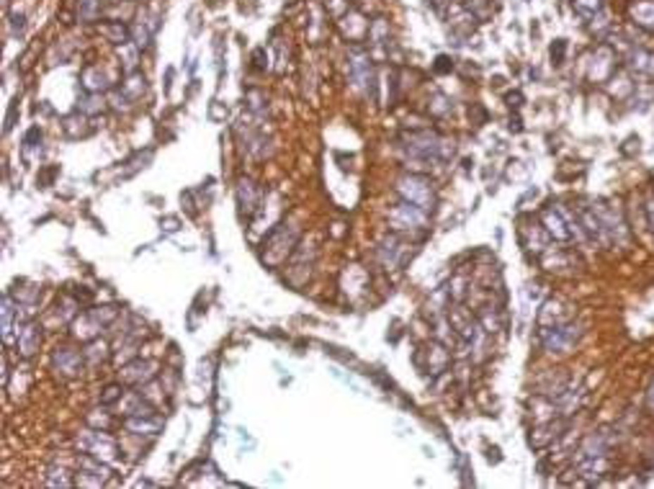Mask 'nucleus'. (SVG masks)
I'll return each instance as SVG.
<instances>
[{
	"label": "nucleus",
	"instance_id": "obj_1",
	"mask_svg": "<svg viewBox=\"0 0 654 489\" xmlns=\"http://www.w3.org/2000/svg\"><path fill=\"white\" fill-rule=\"evenodd\" d=\"M402 147H405L407 158L413 163H422V165H441L453 158V142L438 136L436 132H413V134L402 136Z\"/></svg>",
	"mask_w": 654,
	"mask_h": 489
},
{
	"label": "nucleus",
	"instance_id": "obj_2",
	"mask_svg": "<svg viewBox=\"0 0 654 489\" xmlns=\"http://www.w3.org/2000/svg\"><path fill=\"white\" fill-rule=\"evenodd\" d=\"M397 193L402 196V201H410L415 203V206H420L422 211H433L436 209V189H433V183L425 178V175H402L397 181Z\"/></svg>",
	"mask_w": 654,
	"mask_h": 489
},
{
	"label": "nucleus",
	"instance_id": "obj_3",
	"mask_svg": "<svg viewBox=\"0 0 654 489\" xmlns=\"http://www.w3.org/2000/svg\"><path fill=\"white\" fill-rule=\"evenodd\" d=\"M413 245L402 237V234H389V237H384L382 242H379V248H376V258H379V263L386 268V271H397V268H402V265L413 258Z\"/></svg>",
	"mask_w": 654,
	"mask_h": 489
},
{
	"label": "nucleus",
	"instance_id": "obj_4",
	"mask_svg": "<svg viewBox=\"0 0 654 489\" xmlns=\"http://www.w3.org/2000/svg\"><path fill=\"white\" fill-rule=\"evenodd\" d=\"M539 335H541L543 350H549V353H567V350L579 340L582 330H579V324H574V322H564V324H557V327L539 330Z\"/></svg>",
	"mask_w": 654,
	"mask_h": 489
},
{
	"label": "nucleus",
	"instance_id": "obj_5",
	"mask_svg": "<svg viewBox=\"0 0 654 489\" xmlns=\"http://www.w3.org/2000/svg\"><path fill=\"white\" fill-rule=\"evenodd\" d=\"M77 448L83 453H91V456H96V459L101 461H113L116 459V440H113L111 436H106V430H85V433H80L77 436Z\"/></svg>",
	"mask_w": 654,
	"mask_h": 489
},
{
	"label": "nucleus",
	"instance_id": "obj_6",
	"mask_svg": "<svg viewBox=\"0 0 654 489\" xmlns=\"http://www.w3.org/2000/svg\"><path fill=\"white\" fill-rule=\"evenodd\" d=\"M389 224L394 232H410V229H422L428 224V211H422L420 206H415L410 201H399L394 209L389 211Z\"/></svg>",
	"mask_w": 654,
	"mask_h": 489
},
{
	"label": "nucleus",
	"instance_id": "obj_7",
	"mask_svg": "<svg viewBox=\"0 0 654 489\" xmlns=\"http://www.w3.org/2000/svg\"><path fill=\"white\" fill-rule=\"evenodd\" d=\"M351 77L358 91H363L371 101H376V75H374V65H371L369 54L356 49L351 54Z\"/></svg>",
	"mask_w": 654,
	"mask_h": 489
},
{
	"label": "nucleus",
	"instance_id": "obj_8",
	"mask_svg": "<svg viewBox=\"0 0 654 489\" xmlns=\"http://www.w3.org/2000/svg\"><path fill=\"white\" fill-rule=\"evenodd\" d=\"M572 319H574V307H572L570 301L549 299L543 301V307L539 309L536 324H539V330H546V327H557V324L572 322Z\"/></svg>",
	"mask_w": 654,
	"mask_h": 489
},
{
	"label": "nucleus",
	"instance_id": "obj_9",
	"mask_svg": "<svg viewBox=\"0 0 654 489\" xmlns=\"http://www.w3.org/2000/svg\"><path fill=\"white\" fill-rule=\"evenodd\" d=\"M593 209H595V214H598V219L603 222V229L608 234V240H616L624 245L629 232H626V222H624V217L618 214V209H613L610 203H595Z\"/></svg>",
	"mask_w": 654,
	"mask_h": 489
},
{
	"label": "nucleus",
	"instance_id": "obj_10",
	"mask_svg": "<svg viewBox=\"0 0 654 489\" xmlns=\"http://www.w3.org/2000/svg\"><path fill=\"white\" fill-rule=\"evenodd\" d=\"M260 201H263V191H260V186L253 183L250 178H242V181L237 183V203H240L242 217L248 219V222H253L256 214L260 211Z\"/></svg>",
	"mask_w": 654,
	"mask_h": 489
},
{
	"label": "nucleus",
	"instance_id": "obj_11",
	"mask_svg": "<svg viewBox=\"0 0 654 489\" xmlns=\"http://www.w3.org/2000/svg\"><path fill=\"white\" fill-rule=\"evenodd\" d=\"M541 227L546 229L549 237H554V240H559V242H570L572 237H574V232H572V219H567L562 211L554 209V206H546V209L541 211Z\"/></svg>",
	"mask_w": 654,
	"mask_h": 489
},
{
	"label": "nucleus",
	"instance_id": "obj_12",
	"mask_svg": "<svg viewBox=\"0 0 654 489\" xmlns=\"http://www.w3.org/2000/svg\"><path fill=\"white\" fill-rule=\"evenodd\" d=\"M616 72V52L608 44H600L595 49L593 62H590V80L593 83H605Z\"/></svg>",
	"mask_w": 654,
	"mask_h": 489
},
{
	"label": "nucleus",
	"instance_id": "obj_13",
	"mask_svg": "<svg viewBox=\"0 0 654 489\" xmlns=\"http://www.w3.org/2000/svg\"><path fill=\"white\" fill-rule=\"evenodd\" d=\"M83 358L85 355H80L77 350H73V348H57L52 355V366L57 374H62V376L75 379L83 374V366H85Z\"/></svg>",
	"mask_w": 654,
	"mask_h": 489
},
{
	"label": "nucleus",
	"instance_id": "obj_14",
	"mask_svg": "<svg viewBox=\"0 0 654 489\" xmlns=\"http://www.w3.org/2000/svg\"><path fill=\"white\" fill-rule=\"evenodd\" d=\"M158 366L152 361H142V358H137V361L127 363L124 369H121V379H124V384H132V386H139L142 389L144 384H150L152 379H155V374H158Z\"/></svg>",
	"mask_w": 654,
	"mask_h": 489
},
{
	"label": "nucleus",
	"instance_id": "obj_15",
	"mask_svg": "<svg viewBox=\"0 0 654 489\" xmlns=\"http://www.w3.org/2000/svg\"><path fill=\"white\" fill-rule=\"evenodd\" d=\"M39 345H42V327H39L37 322H23L21 330L15 332V348H18V353L23 355V358H31V355L37 353Z\"/></svg>",
	"mask_w": 654,
	"mask_h": 489
},
{
	"label": "nucleus",
	"instance_id": "obj_16",
	"mask_svg": "<svg viewBox=\"0 0 654 489\" xmlns=\"http://www.w3.org/2000/svg\"><path fill=\"white\" fill-rule=\"evenodd\" d=\"M124 428H127L129 433H137V436H158L160 430H163V420L155 417V412L137 414V417H127V420H124Z\"/></svg>",
	"mask_w": 654,
	"mask_h": 489
},
{
	"label": "nucleus",
	"instance_id": "obj_17",
	"mask_svg": "<svg viewBox=\"0 0 654 489\" xmlns=\"http://www.w3.org/2000/svg\"><path fill=\"white\" fill-rule=\"evenodd\" d=\"M80 83H83L85 93H101L108 88V83H106V75L101 72V68H85L83 75H80Z\"/></svg>",
	"mask_w": 654,
	"mask_h": 489
},
{
	"label": "nucleus",
	"instance_id": "obj_18",
	"mask_svg": "<svg viewBox=\"0 0 654 489\" xmlns=\"http://www.w3.org/2000/svg\"><path fill=\"white\" fill-rule=\"evenodd\" d=\"M13 319L18 322L15 299L13 296H3V340H6V343H13Z\"/></svg>",
	"mask_w": 654,
	"mask_h": 489
},
{
	"label": "nucleus",
	"instance_id": "obj_19",
	"mask_svg": "<svg viewBox=\"0 0 654 489\" xmlns=\"http://www.w3.org/2000/svg\"><path fill=\"white\" fill-rule=\"evenodd\" d=\"M631 15L639 26L654 31V0H639V3H634Z\"/></svg>",
	"mask_w": 654,
	"mask_h": 489
},
{
	"label": "nucleus",
	"instance_id": "obj_20",
	"mask_svg": "<svg viewBox=\"0 0 654 489\" xmlns=\"http://www.w3.org/2000/svg\"><path fill=\"white\" fill-rule=\"evenodd\" d=\"M144 91H147V80H144L139 72H132V75H127V80L121 83V93H124L129 101H139Z\"/></svg>",
	"mask_w": 654,
	"mask_h": 489
},
{
	"label": "nucleus",
	"instance_id": "obj_21",
	"mask_svg": "<svg viewBox=\"0 0 654 489\" xmlns=\"http://www.w3.org/2000/svg\"><path fill=\"white\" fill-rule=\"evenodd\" d=\"M101 34H106L108 42H113V44H129V42H132V29L119 21L103 23V26H101Z\"/></svg>",
	"mask_w": 654,
	"mask_h": 489
},
{
	"label": "nucleus",
	"instance_id": "obj_22",
	"mask_svg": "<svg viewBox=\"0 0 654 489\" xmlns=\"http://www.w3.org/2000/svg\"><path fill=\"white\" fill-rule=\"evenodd\" d=\"M572 8H574V13L579 15V18H595V15L603 11V3L600 0H572Z\"/></svg>",
	"mask_w": 654,
	"mask_h": 489
},
{
	"label": "nucleus",
	"instance_id": "obj_23",
	"mask_svg": "<svg viewBox=\"0 0 654 489\" xmlns=\"http://www.w3.org/2000/svg\"><path fill=\"white\" fill-rule=\"evenodd\" d=\"M85 361L91 363V366H98L101 361H106L108 358V345H106L103 340H91V345L85 348Z\"/></svg>",
	"mask_w": 654,
	"mask_h": 489
},
{
	"label": "nucleus",
	"instance_id": "obj_24",
	"mask_svg": "<svg viewBox=\"0 0 654 489\" xmlns=\"http://www.w3.org/2000/svg\"><path fill=\"white\" fill-rule=\"evenodd\" d=\"M467 11L482 23V21H487V18H492V11H495V8H492V0H469Z\"/></svg>",
	"mask_w": 654,
	"mask_h": 489
},
{
	"label": "nucleus",
	"instance_id": "obj_25",
	"mask_svg": "<svg viewBox=\"0 0 654 489\" xmlns=\"http://www.w3.org/2000/svg\"><path fill=\"white\" fill-rule=\"evenodd\" d=\"M101 8H103V3L101 0H80V6H77V15H80V21H96L98 15H101Z\"/></svg>",
	"mask_w": 654,
	"mask_h": 489
},
{
	"label": "nucleus",
	"instance_id": "obj_26",
	"mask_svg": "<svg viewBox=\"0 0 654 489\" xmlns=\"http://www.w3.org/2000/svg\"><path fill=\"white\" fill-rule=\"evenodd\" d=\"M44 484H46V487H70V484H73V479H70V474L65 471V469L52 466L49 471H46Z\"/></svg>",
	"mask_w": 654,
	"mask_h": 489
},
{
	"label": "nucleus",
	"instance_id": "obj_27",
	"mask_svg": "<svg viewBox=\"0 0 654 489\" xmlns=\"http://www.w3.org/2000/svg\"><path fill=\"white\" fill-rule=\"evenodd\" d=\"M369 39L374 42V44H384V42H389V26H386L384 18H376V21L369 26Z\"/></svg>",
	"mask_w": 654,
	"mask_h": 489
},
{
	"label": "nucleus",
	"instance_id": "obj_28",
	"mask_svg": "<svg viewBox=\"0 0 654 489\" xmlns=\"http://www.w3.org/2000/svg\"><path fill=\"white\" fill-rule=\"evenodd\" d=\"M77 111H83L85 116H88V113L103 111V101L98 103V93H88V96L83 98V103H77Z\"/></svg>",
	"mask_w": 654,
	"mask_h": 489
},
{
	"label": "nucleus",
	"instance_id": "obj_29",
	"mask_svg": "<svg viewBox=\"0 0 654 489\" xmlns=\"http://www.w3.org/2000/svg\"><path fill=\"white\" fill-rule=\"evenodd\" d=\"M549 54H551V62L559 68V65L564 62V54H567V39H557V42L551 44Z\"/></svg>",
	"mask_w": 654,
	"mask_h": 489
},
{
	"label": "nucleus",
	"instance_id": "obj_30",
	"mask_svg": "<svg viewBox=\"0 0 654 489\" xmlns=\"http://www.w3.org/2000/svg\"><path fill=\"white\" fill-rule=\"evenodd\" d=\"M39 144H42V129L31 127L29 132H26V136H23V150L29 152V150H34V147H39Z\"/></svg>",
	"mask_w": 654,
	"mask_h": 489
},
{
	"label": "nucleus",
	"instance_id": "obj_31",
	"mask_svg": "<svg viewBox=\"0 0 654 489\" xmlns=\"http://www.w3.org/2000/svg\"><path fill=\"white\" fill-rule=\"evenodd\" d=\"M121 397H124V389L121 386H106L103 389V397H101V405H113V402H121Z\"/></svg>",
	"mask_w": 654,
	"mask_h": 489
},
{
	"label": "nucleus",
	"instance_id": "obj_32",
	"mask_svg": "<svg viewBox=\"0 0 654 489\" xmlns=\"http://www.w3.org/2000/svg\"><path fill=\"white\" fill-rule=\"evenodd\" d=\"M433 70H436L438 75H446V72H451V70H453V60L448 57V54H438Z\"/></svg>",
	"mask_w": 654,
	"mask_h": 489
},
{
	"label": "nucleus",
	"instance_id": "obj_33",
	"mask_svg": "<svg viewBox=\"0 0 654 489\" xmlns=\"http://www.w3.org/2000/svg\"><path fill=\"white\" fill-rule=\"evenodd\" d=\"M428 3H430V8H433L436 13H441V15L446 13V8L451 6V0H428Z\"/></svg>",
	"mask_w": 654,
	"mask_h": 489
},
{
	"label": "nucleus",
	"instance_id": "obj_34",
	"mask_svg": "<svg viewBox=\"0 0 654 489\" xmlns=\"http://www.w3.org/2000/svg\"><path fill=\"white\" fill-rule=\"evenodd\" d=\"M160 224H165V232H175V229L181 227V222L173 217H165V219H160Z\"/></svg>",
	"mask_w": 654,
	"mask_h": 489
},
{
	"label": "nucleus",
	"instance_id": "obj_35",
	"mask_svg": "<svg viewBox=\"0 0 654 489\" xmlns=\"http://www.w3.org/2000/svg\"><path fill=\"white\" fill-rule=\"evenodd\" d=\"M520 101H523V96H520L518 91L508 96V103H510V108H520Z\"/></svg>",
	"mask_w": 654,
	"mask_h": 489
},
{
	"label": "nucleus",
	"instance_id": "obj_36",
	"mask_svg": "<svg viewBox=\"0 0 654 489\" xmlns=\"http://www.w3.org/2000/svg\"><path fill=\"white\" fill-rule=\"evenodd\" d=\"M263 54H265V49H256V54H253V60H256V68H265Z\"/></svg>",
	"mask_w": 654,
	"mask_h": 489
},
{
	"label": "nucleus",
	"instance_id": "obj_37",
	"mask_svg": "<svg viewBox=\"0 0 654 489\" xmlns=\"http://www.w3.org/2000/svg\"><path fill=\"white\" fill-rule=\"evenodd\" d=\"M13 116H15V103L11 106V111H8V119H6V132H11V127H13Z\"/></svg>",
	"mask_w": 654,
	"mask_h": 489
},
{
	"label": "nucleus",
	"instance_id": "obj_38",
	"mask_svg": "<svg viewBox=\"0 0 654 489\" xmlns=\"http://www.w3.org/2000/svg\"><path fill=\"white\" fill-rule=\"evenodd\" d=\"M647 405H649V409L654 412V384L649 386V391H647Z\"/></svg>",
	"mask_w": 654,
	"mask_h": 489
}]
</instances>
